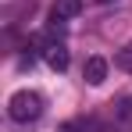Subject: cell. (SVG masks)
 Here are the masks:
<instances>
[{"label": "cell", "mask_w": 132, "mask_h": 132, "mask_svg": "<svg viewBox=\"0 0 132 132\" xmlns=\"http://www.w3.org/2000/svg\"><path fill=\"white\" fill-rule=\"evenodd\" d=\"M7 114H11V121L29 125V121H36V118L43 114V96L32 93V89H18V93L7 100Z\"/></svg>", "instance_id": "obj_1"}, {"label": "cell", "mask_w": 132, "mask_h": 132, "mask_svg": "<svg viewBox=\"0 0 132 132\" xmlns=\"http://www.w3.org/2000/svg\"><path fill=\"white\" fill-rule=\"evenodd\" d=\"M79 14H82V0H54V7H50V22H68Z\"/></svg>", "instance_id": "obj_2"}, {"label": "cell", "mask_w": 132, "mask_h": 132, "mask_svg": "<svg viewBox=\"0 0 132 132\" xmlns=\"http://www.w3.org/2000/svg\"><path fill=\"white\" fill-rule=\"evenodd\" d=\"M43 57H46V64L54 68V71H64L68 68V46L64 43H46Z\"/></svg>", "instance_id": "obj_3"}, {"label": "cell", "mask_w": 132, "mask_h": 132, "mask_svg": "<svg viewBox=\"0 0 132 132\" xmlns=\"http://www.w3.org/2000/svg\"><path fill=\"white\" fill-rule=\"evenodd\" d=\"M82 75H86L89 86H100V82L107 79V61H104V57H89L86 68H82Z\"/></svg>", "instance_id": "obj_4"}, {"label": "cell", "mask_w": 132, "mask_h": 132, "mask_svg": "<svg viewBox=\"0 0 132 132\" xmlns=\"http://www.w3.org/2000/svg\"><path fill=\"white\" fill-rule=\"evenodd\" d=\"M114 61H118V68H121V71H129V75H132V43H125V46H121Z\"/></svg>", "instance_id": "obj_5"}, {"label": "cell", "mask_w": 132, "mask_h": 132, "mask_svg": "<svg viewBox=\"0 0 132 132\" xmlns=\"http://www.w3.org/2000/svg\"><path fill=\"white\" fill-rule=\"evenodd\" d=\"M100 4H107V0H100Z\"/></svg>", "instance_id": "obj_6"}]
</instances>
